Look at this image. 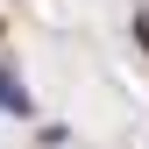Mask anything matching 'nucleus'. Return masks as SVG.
<instances>
[{
  "mask_svg": "<svg viewBox=\"0 0 149 149\" xmlns=\"http://www.w3.org/2000/svg\"><path fill=\"white\" fill-rule=\"evenodd\" d=\"M0 107H7V114H29V92L7 78V64H0Z\"/></svg>",
  "mask_w": 149,
  "mask_h": 149,
  "instance_id": "nucleus-1",
  "label": "nucleus"
}]
</instances>
